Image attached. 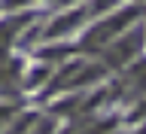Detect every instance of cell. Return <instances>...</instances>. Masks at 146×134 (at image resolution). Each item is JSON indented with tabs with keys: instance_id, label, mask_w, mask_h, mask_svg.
Instances as JSON below:
<instances>
[{
	"instance_id": "1",
	"label": "cell",
	"mask_w": 146,
	"mask_h": 134,
	"mask_svg": "<svg viewBox=\"0 0 146 134\" xmlns=\"http://www.w3.org/2000/svg\"><path fill=\"white\" fill-rule=\"evenodd\" d=\"M76 21H79V12H76V15H70V18H61V21H58V25L52 27V34H61V31H67V27H73Z\"/></svg>"
},
{
	"instance_id": "2",
	"label": "cell",
	"mask_w": 146,
	"mask_h": 134,
	"mask_svg": "<svg viewBox=\"0 0 146 134\" xmlns=\"http://www.w3.org/2000/svg\"><path fill=\"white\" fill-rule=\"evenodd\" d=\"M49 131H52V122H43V125L36 128V134H49Z\"/></svg>"
}]
</instances>
